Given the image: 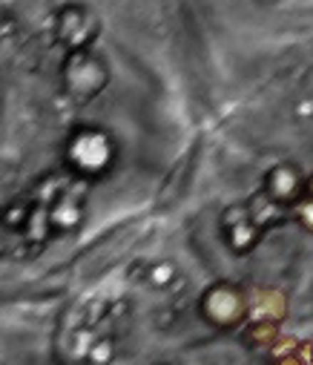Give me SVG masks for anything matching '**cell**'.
<instances>
[{
    "mask_svg": "<svg viewBox=\"0 0 313 365\" xmlns=\"http://www.w3.org/2000/svg\"><path fill=\"white\" fill-rule=\"evenodd\" d=\"M293 213H296V219L302 222V227H307V230L313 233V196H310V193H304V196L293 205Z\"/></svg>",
    "mask_w": 313,
    "mask_h": 365,
    "instance_id": "obj_7",
    "label": "cell"
},
{
    "mask_svg": "<svg viewBox=\"0 0 313 365\" xmlns=\"http://www.w3.org/2000/svg\"><path fill=\"white\" fill-rule=\"evenodd\" d=\"M101 147H103V138L92 130H83V133H75L69 138V150H66V161L69 167H75L78 173H95L98 167H103V158H101Z\"/></svg>",
    "mask_w": 313,
    "mask_h": 365,
    "instance_id": "obj_5",
    "label": "cell"
},
{
    "mask_svg": "<svg viewBox=\"0 0 313 365\" xmlns=\"http://www.w3.org/2000/svg\"><path fill=\"white\" fill-rule=\"evenodd\" d=\"M201 311H204V319L213 322L216 328H233V325H239L245 319L247 299L236 285L219 282V285H213L210 291L204 294Z\"/></svg>",
    "mask_w": 313,
    "mask_h": 365,
    "instance_id": "obj_2",
    "label": "cell"
},
{
    "mask_svg": "<svg viewBox=\"0 0 313 365\" xmlns=\"http://www.w3.org/2000/svg\"><path fill=\"white\" fill-rule=\"evenodd\" d=\"M61 78H63V89L69 93V98L78 104H86L107 83V66L89 49H72L69 58L63 61Z\"/></svg>",
    "mask_w": 313,
    "mask_h": 365,
    "instance_id": "obj_1",
    "label": "cell"
},
{
    "mask_svg": "<svg viewBox=\"0 0 313 365\" xmlns=\"http://www.w3.org/2000/svg\"><path fill=\"white\" fill-rule=\"evenodd\" d=\"M55 35L63 46H69V52L72 49H89L92 38L98 35V24L92 21V15L83 6L69 4L55 15Z\"/></svg>",
    "mask_w": 313,
    "mask_h": 365,
    "instance_id": "obj_3",
    "label": "cell"
},
{
    "mask_svg": "<svg viewBox=\"0 0 313 365\" xmlns=\"http://www.w3.org/2000/svg\"><path fill=\"white\" fill-rule=\"evenodd\" d=\"M279 336V325L276 319H256L253 325H247V339L256 345H267Z\"/></svg>",
    "mask_w": 313,
    "mask_h": 365,
    "instance_id": "obj_6",
    "label": "cell"
},
{
    "mask_svg": "<svg viewBox=\"0 0 313 365\" xmlns=\"http://www.w3.org/2000/svg\"><path fill=\"white\" fill-rule=\"evenodd\" d=\"M265 193L276 199L279 205H296L307 193V181L293 164H279L265 178Z\"/></svg>",
    "mask_w": 313,
    "mask_h": 365,
    "instance_id": "obj_4",
    "label": "cell"
},
{
    "mask_svg": "<svg viewBox=\"0 0 313 365\" xmlns=\"http://www.w3.org/2000/svg\"><path fill=\"white\" fill-rule=\"evenodd\" d=\"M307 193H310V196H313V175H310V178H307Z\"/></svg>",
    "mask_w": 313,
    "mask_h": 365,
    "instance_id": "obj_8",
    "label": "cell"
}]
</instances>
